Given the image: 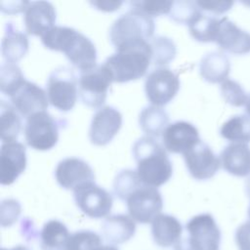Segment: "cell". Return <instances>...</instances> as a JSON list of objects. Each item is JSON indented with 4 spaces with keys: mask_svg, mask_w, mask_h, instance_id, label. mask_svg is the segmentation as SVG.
Returning <instances> with one entry per match:
<instances>
[{
    "mask_svg": "<svg viewBox=\"0 0 250 250\" xmlns=\"http://www.w3.org/2000/svg\"><path fill=\"white\" fill-rule=\"evenodd\" d=\"M41 41L50 50L63 52L81 72L97 66V50L94 43L72 27L55 25L41 36Z\"/></svg>",
    "mask_w": 250,
    "mask_h": 250,
    "instance_id": "cell-1",
    "label": "cell"
},
{
    "mask_svg": "<svg viewBox=\"0 0 250 250\" xmlns=\"http://www.w3.org/2000/svg\"><path fill=\"white\" fill-rule=\"evenodd\" d=\"M133 155L143 184L157 188L171 178L172 163L164 147L154 138L144 136L138 139L133 146Z\"/></svg>",
    "mask_w": 250,
    "mask_h": 250,
    "instance_id": "cell-2",
    "label": "cell"
},
{
    "mask_svg": "<svg viewBox=\"0 0 250 250\" xmlns=\"http://www.w3.org/2000/svg\"><path fill=\"white\" fill-rule=\"evenodd\" d=\"M152 62L149 41L125 43L109 56L104 64L109 70L113 82H128L143 77Z\"/></svg>",
    "mask_w": 250,
    "mask_h": 250,
    "instance_id": "cell-3",
    "label": "cell"
},
{
    "mask_svg": "<svg viewBox=\"0 0 250 250\" xmlns=\"http://www.w3.org/2000/svg\"><path fill=\"white\" fill-rule=\"evenodd\" d=\"M154 21L138 11L129 12L117 18L109 29V38L116 48L134 41H149L153 37Z\"/></svg>",
    "mask_w": 250,
    "mask_h": 250,
    "instance_id": "cell-4",
    "label": "cell"
},
{
    "mask_svg": "<svg viewBox=\"0 0 250 250\" xmlns=\"http://www.w3.org/2000/svg\"><path fill=\"white\" fill-rule=\"evenodd\" d=\"M188 236L175 250H220L221 230L209 213L193 216L186 225Z\"/></svg>",
    "mask_w": 250,
    "mask_h": 250,
    "instance_id": "cell-5",
    "label": "cell"
},
{
    "mask_svg": "<svg viewBox=\"0 0 250 250\" xmlns=\"http://www.w3.org/2000/svg\"><path fill=\"white\" fill-rule=\"evenodd\" d=\"M78 80L72 68L60 66L54 69L47 80L49 103L62 111L72 109L77 100Z\"/></svg>",
    "mask_w": 250,
    "mask_h": 250,
    "instance_id": "cell-6",
    "label": "cell"
},
{
    "mask_svg": "<svg viewBox=\"0 0 250 250\" xmlns=\"http://www.w3.org/2000/svg\"><path fill=\"white\" fill-rule=\"evenodd\" d=\"M59 121L49 112H36L26 118L24 137L27 145L37 150H48L59 139Z\"/></svg>",
    "mask_w": 250,
    "mask_h": 250,
    "instance_id": "cell-7",
    "label": "cell"
},
{
    "mask_svg": "<svg viewBox=\"0 0 250 250\" xmlns=\"http://www.w3.org/2000/svg\"><path fill=\"white\" fill-rule=\"evenodd\" d=\"M111 82H113L111 74L104 63L81 72L78 93L82 103L90 107H101L105 102Z\"/></svg>",
    "mask_w": 250,
    "mask_h": 250,
    "instance_id": "cell-8",
    "label": "cell"
},
{
    "mask_svg": "<svg viewBox=\"0 0 250 250\" xmlns=\"http://www.w3.org/2000/svg\"><path fill=\"white\" fill-rule=\"evenodd\" d=\"M125 201L130 217L140 224L152 223L163 207L159 190L145 184L136 188Z\"/></svg>",
    "mask_w": 250,
    "mask_h": 250,
    "instance_id": "cell-9",
    "label": "cell"
},
{
    "mask_svg": "<svg viewBox=\"0 0 250 250\" xmlns=\"http://www.w3.org/2000/svg\"><path fill=\"white\" fill-rule=\"evenodd\" d=\"M180 89L178 74L168 67L159 66L150 71L145 81V92L152 105L167 104Z\"/></svg>",
    "mask_w": 250,
    "mask_h": 250,
    "instance_id": "cell-10",
    "label": "cell"
},
{
    "mask_svg": "<svg viewBox=\"0 0 250 250\" xmlns=\"http://www.w3.org/2000/svg\"><path fill=\"white\" fill-rule=\"evenodd\" d=\"M73 196L78 208L90 218H104L111 211L112 195L96 183L79 186L73 190Z\"/></svg>",
    "mask_w": 250,
    "mask_h": 250,
    "instance_id": "cell-11",
    "label": "cell"
},
{
    "mask_svg": "<svg viewBox=\"0 0 250 250\" xmlns=\"http://www.w3.org/2000/svg\"><path fill=\"white\" fill-rule=\"evenodd\" d=\"M183 155L189 174L198 181L211 179L221 166L220 157L201 140Z\"/></svg>",
    "mask_w": 250,
    "mask_h": 250,
    "instance_id": "cell-12",
    "label": "cell"
},
{
    "mask_svg": "<svg viewBox=\"0 0 250 250\" xmlns=\"http://www.w3.org/2000/svg\"><path fill=\"white\" fill-rule=\"evenodd\" d=\"M12 105L22 116L45 111L49 105L47 93L37 84L24 80L10 96Z\"/></svg>",
    "mask_w": 250,
    "mask_h": 250,
    "instance_id": "cell-13",
    "label": "cell"
},
{
    "mask_svg": "<svg viewBox=\"0 0 250 250\" xmlns=\"http://www.w3.org/2000/svg\"><path fill=\"white\" fill-rule=\"evenodd\" d=\"M121 125V113L113 106H103L93 115L89 129V139L96 146H104L118 133Z\"/></svg>",
    "mask_w": 250,
    "mask_h": 250,
    "instance_id": "cell-14",
    "label": "cell"
},
{
    "mask_svg": "<svg viewBox=\"0 0 250 250\" xmlns=\"http://www.w3.org/2000/svg\"><path fill=\"white\" fill-rule=\"evenodd\" d=\"M55 176L58 184L65 189H75L87 183H95L92 167L83 159L67 157L61 160L56 168Z\"/></svg>",
    "mask_w": 250,
    "mask_h": 250,
    "instance_id": "cell-15",
    "label": "cell"
},
{
    "mask_svg": "<svg viewBox=\"0 0 250 250\" xmlns=\"http://www.w3.org/2000/svg\"><path fill=\"white\" fill-rule=\"evenodd\" d=\"M26 167V148L17 141L2 143L0 149V184H13Z\"/></svg>",
    "mask_w": 250,
    "mask_h": 250,
    "instance_id": "cell-16",
    "label": "cell"
},
{
    "mask_svg": "<svg viewBox=\"0 0 250 250\" xmlns=\"http://www.w3.org/2000/svg\"><path fill=\"white\" fill-rule=\"evenodd\" d=\"M164 147L173 153H185L199 141L197 128L188 121L179 120L169 124L162 133Z\"/></svg>",
    "mask_w": 250,
    "mask_h": 250,
    "instance_id": "cell-17",
    "label": "cell"
},
{
    "mask_svg": "<svg viewBox=\"0 0 250 250\" xmlns=\"http://www.w3.org/2000/svg\"><path fill=\"white\" fill-rule=\"evenodd\" d=\"M215 42L222 50L230 54L245 55L250 53V33L241 29L228 17L220 20Z\"/></svg>",
    "mask_w": 250,
    "mask_h": 250,
    "instance_id": "cell-18",
    "label": "cell"
},
{
    "mask_svg": "<svg viewBox=\"0 0 250 250\" xmlns=\"http://www.w3.org/2000/svg\"><path fill=\"white\" fill-rule=\"evenodd\" d=\"M56 9L48 1L29 2L24 11V26L28 34L43 36L56 22Z\"/></svg>",
    "mask_w": 250,
    "mask_h": 250,
    "instance_id": "cell-19",
    "label": "cell"
},
{
    "mask_svg": "<svg viewBox=\"0 0 250 250\" xmlns=\"http://www.w3.org/2000/svg\"><path fill=\"white\" fill-rule=\"evenodd\" d=\"M151 234L159 247L176 248L182 242L183 226L176 217L160 213L151 223Z\"/></svg>",
    "mask_w": 250,
    "mask_h": 250,
    "instance_id": "cell-20",
    "label": "cell"
},
{
    "mask_svg": "<svg viewBox=\"0 0 250 250\" xmlns=\"http://www.w3.org/2000/svg\"><path fill=\"white\" fill-rule=\"evenodd\" d=\"M220 161L229 174L246 177L250 174V146L247 144L231 143L221 151Z\"/></svg>",
    "mask_w": 250,
    "mask_h": 250,
    "instance_id": "cell-21",
    "label": "cell"
},
{
    "mask_svg": "<svg viewBox=\"0 0 250 250\" xmlns=\"http://www.w3.org/2000/svg\"><path fill=\"white\" fill-rule=\"evenodd\" d=\"M135 231V221L125 214L108 216L102 224L103 235L110 244H122L127 242L134 236Z\"/></svg>",
    "mask_w": 250,
    "mask_h": 250,
    "instance_id": "cell-22",
    "label": "cell"
},
{
    "mask_svg": "<svg viewBox=\"0 0 250 250\" xmlns=\"http://www.w3.org/2000/svg\"><path fill=\"white\" fill-rule=\"evenodd\" d=\"M230 70V62L227 55L213 51L202 57L199 62V73L209 83H223Z\"/></svg>",
    "mask_w": 250,
    "mask_h": 250,
    "instance_id": "cell-23",
    "label": "cell"
},
{
    "mask_svg": "<svg viewBox=\"0 0 250 250\" xmlns=\"http://www.w3.org/2000/svg\"><path fill=\"white\" fill-rule=\"evenodd\" d=\"M28 52V39L25 33L18 30L12 22L5 25V34L1 43V53L6 62H17Z\"/></svg>",
    "mask_w": 250,
    "mask_h": 250,
    "instance_id": "cell-24",
    "label": "cell"
},
{
    "mask_svg": "<svg viewBox=\"0 0 250 250\" xmlns=\"http://www.w3.org/2000/svg\"><path fill=\"white\" fill-rule=\"evenodd\" d=\"M70 234L66 226L59 220H50L44 224L40 232L42 250H64Z\"/></svg>",
    "mask_w": 250,
    "mask_h": 250,
    "instance_id": "cell-25",
    "label": "cell"
},
{
    "mask_svg": "<svg viewBox=\"0 0 250 250\" xmlns=\"http://www.w3.org/2000/svg\"><path fill=\"white\" fill-rule=\"evenodd\" d=\"M169 115L164 108L156 105H147L139 115L141 129L149 137L160 136L169 125Z\"/></svg>",
    "mask_w": 250,
    "mask_h": 250,
    "instance_id": "cell-26",
    "label": "cell"
},
{
    "mask_svg": "<svg viewBox=\"0 0 250 250\" xmlns=\"http://www.w3.org/2000/svg\"><path fill=\"white\" fill-rule=\"evenodd\" d=\"M220 135L231 143H250V116L247 114L231 116L221 126Z\"/></svg>",
    "mask_w": 250,
    "mask_h": 250,
    "instance_id": "cell-27",
    "label": "cell"
},
{
    "mask_svg": "<svg viewBox=\"0 0 250 250\" xmlns=\"http://www.w3.org/2000/svg\"><path fill=\"white\" fill-rule=\"evenodd\" d=\"M220 20L206 15L202 11L188 23L190 35L199 42H215L220 26Z\"/></svg>",
    "mask_w": 250,
    "mask_h": 250,
    "instance_id": "cell-28",
    "label": "cell"
},
{
    "mask_svg": "<svg viewBox=\"0 0 250 250\" xmlns=\"http://www.w3.org/2000/svg\"><path fill=\"white\" fill-rule=\"evenodd\" d=\"M0 124L2 143L15 142L21 133V120L16 108L3 100L0 103Z\"/></svg>",
    "mask_w": 250,
    "mask_h": 250,
    "instance_id": "cell-29",
    "label": "cell"
},
{
    "mask_svg": "<svg viewBox=\"0 0 250 250\" xmlns=\"http://www.w3.org/2000/svg\"><path fill=\"white\" fill-rule=\"evenodd\" d=\"M25 80L21 69L15 62H3L0 67V90L11 96L13 92Z\"/></svg>",
    "mask_w": 250,
    "mask_h": 250,
    "instance_id": "cell-30",
    "label": "cell"
},
{
    "mask_svg": "<svg viewBox=\"0 0 250 250\" xmlns=\"http://www.w3.org/2000/svg\"><path fill=\"white\" fill-rule=\"evenodd\" d=\"M141 185H143L137 171L132 169L121 170L114 178L113 191L115 195L125 201L126 198Z\"/></svg>",
    "mask_w": 250,
    "mask_h": 250,
    "instance_id": "cell-31",
    "label": "cell"
},
{
    "mask_svg": "<svg viewBox=\"0 0 250 250\" xmlns=\"http://www.w3.org/2000/svg\"><path fill=\"white\" fill-rule=\"evenodd\" d=\"M149 44L152 49V62L155 65L161 66L174 60L176 45L172 39L166 36H153Z\"/></svg>",
    "mask_w": 250,
    "mask_h": 250,
    "instance_id": "cell-32",
    "label": "cell"
},
{
    "mask_svg": "<svg viewBox=\"0 0 250 250\" xmlns=\"http://www.w3.org/2000/svg\"><path fill=\"white\" fill-rule=\"evenodd\" d=\"M102 237L92 230H78L70 234L64 250H95L102 245Z\"/></svg>",
    "mask_w": 250,
    "mask_h": 250,
    "instance_id": "cell-33",
    "label": "cell"
},
{
    "mask_svg": "<svg viewBox=\"0 0 250 250\" xmlns=\"http://www.w3.org/2000/svg\"><path fill=\"white\" fill-rule=\"evenodd\" d=\"M200 12L196 1H176L173 2L169 16L173 21L188 25Z\"/></svg>",
    "mask_w": 250,
    "mask_h": 250,
    "instance_id": "cell-34",
    "label": "cell"
},
{
    "mask_svg": "<svg viewBox=\"0 0 250 250\" xmlns=\"http://www.w3.org/2000/svg\"><path fill=\"white\" fill-rule=\"evenodd\" d=\"M221 94L224 100L232 106L245 105L248 96L242 86L235 80L227 79L220 86Z\"/></svg>",
    "mask_w": 250,
    "mask_h": 250,
    "instance_id": "cell-35",
    "label": "cell"
},
{
    "mask_svg": "<svg viewBox=\"0 0 250 250\" xmlns=\"http://www.w3.org/2000/svg\"><path fill=\"white\" fill-rule=\"evenodd\" d=\"M131 10L141 12L148 17L169 14L173 5V1H131Z\"/></svg>",
    "mask_w": 250,
    "mask_h": 250,
    "instance_id": "cell-36",
    "label": "cell"
},
{
    "mask_svg": "<svg viewBox=\"0 0 250 250\" xmlns=\"http://www.w3.org/2000/svg\"><path fill=\"white\" fill-rule=\"evenodd\" d=\"M21 205L18 200L4 199L1 202V226L10 227L19 218Z\"/></svg>",
    "mask_w": 250,
    "mask_h": 250,
    "instance_id": "cell-37",
    "label": "cell"
},
{
    "mask_svg": "<svg viewBox=\"0 0 250 250\" xmlns=\"http://www.w3.org/2000/svg\"><path fill=\"white\" fill-rule=\"evenodd\" d=\"M201 11L211 13L213 15H221L229 11L232 5V1H196Z\"/></svg>",
    "mask_w": 250,
    "mask_h": 250,
    "instance_id": "cell-38",
    "label": "cell"
},
{
    "mask_svg": "<svg viewBox=\"0 0 250 250\" xmlns=\"http://www.w3.org/2000/svg\"><path fill=\"white\" fill-rule=\"evenodd\" d=\"M234 238L238 250H250V220L236 229Z\"/></svg>",
    "mask_w": 250,
    "mask_h": 250,
    "instance_id": "cell-39",
    "label": "cell"
},
{
    "mask_svg": "<svg viewBox=\"0 0 250 250\" xmlns=\"http://www.w3.org/2000/svg\"><path fill=\"white\" fill-rule=\"evenodd\" d=\"M4 5H1V10L4 13H19L25 11L29 2L27 1H12V2H1Z\"/></svg>",
    "mask_w": 250,
    "mask_h": 250,
    "instance_id": "cell-40",
    "label": "cell"
},
{
    "mask_svg": "<svg viewBox=\"0 0 250 250\" xmlns=\"http://www.w3.org/2000/svg\"><path fill=\"white\" fill-rule=\"evenodd\" d=\"M90 3L99 10L109 12L118 9L123 4L122 1H91Z\"/></svg>",
    "mask_w": 250,
    "mask_h": 250,
    "instance_id": "cell-41",
    "label": "cell"
},
{
    "mask_svg": "<svg viewBox=\"0 0 250 250\" xmlns=\"http://www.w3.org/2000/svg\"><path fill=\"white\" fill-rule=\"evenodd\" d=\"M95 250H118V249L113 245H101L100 247L96 248Z\"/></svg>",
    "mask_w": 250,
    "mask_h": 250,
    "instance_id": "cell-42",
    "label": "cell"
},
{
    "mask_svg": "<svg viewBox=\"0 0 250 250\" xmlns=\"http://www.w3.org/2000/svg\"><path fill=\"white\" fill-rule=\"evenodd\" d=\"M244 110H245L246 114L250 116V95H249V96H248V98H247V101H246V104H245Z\"/></svg>",
    "mask_w": 250,
    "mask_h": 250,
    "instance_id": "cell-43",
    "label": "cell"
},
{
    "mask_svg": "<svg viewBox=\"0 0 250 250\" xmlns=\"http://www.w3.org/2000/svg\"><path fill=\"white\" fill-rule=\"evenodd\" d=\"M1 250H29L26 246H23V245H17L11 249H6V248H2Z\"/></svg>",
    "mask_w": 250,
    "mask_h": 250,
    "instance_id": "cell-44",
    "label": "cell"
},
{
    "mask_svg": "<svg viewBox=\"0 0 250 250\" xmlns=\"http://www.w3.org/2000/svg\"><path fill=\"white\" fill-rule=\"evenodd\" d=\"M245 189H246V193H247L248 197L250 198V177L246 180V183H245Z\"/></svg>",
    "mask_w": 250,
    "mask_h": 250,
    "instance_id": "cell-45",
    "label": "cell"
},
{
    "mask_svg": "<svg viewBox=\"0 0 250 250\" xmlns=\"http://www.w3.org/2000/svg\"><path fill=\"white\" fill-rule=\"evenodd\" d=\"M242 3L244 4V5H247V6H250V1H246V2H244V1H242Z\"/></svg>",
    "mask_w": 250,
    "mask_h": 250,
    "instance_id": "cell-46",
    "label": "cell"
},
{
    "mask_svg": "<svg viewBox=\"0 0 250 250\" xmlns=\"http://www.w3.org/2000/svg\"><path fill=\"white\" fill-rule=\"evenodd\" d=\"M248 217H249V220H250V206L248 208Z\"/></svg>",
    "mask_w": 250,
    "mask_h": 250,
    "instance_id": "cell-47",
    "label": "cell"
}]
</instances>
